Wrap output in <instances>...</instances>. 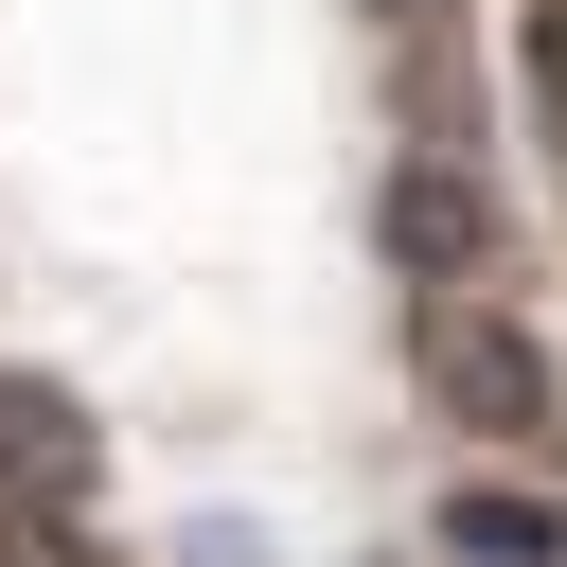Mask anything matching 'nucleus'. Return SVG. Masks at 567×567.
<instances>
[{
    "instance_id": "obj_3",
    "label": "nucleus",
    "mask_w": 567,
    "mask_h": 567,
    "mask_svg": "<svg viewBox=\"0 0 567 567\" xmlns=\"http://www.w3.org/2000/svg\"><path fill=\"white\" fill-rule=\"evenodd\" d=\"M71 496H89V408L0 372V514H71Z\"/></svg>"
},
{
    "instance_id": "obj_5",
    "label": "nucleus",
    "mask_w": 567,
    "mask_h": 567,
    "mask_svg": "<svg viewBox=\"0 0 567 567\" xmlns=\"http://www.w3.org/2000/svg\"><path fill=\"white\" fill-rule=\"evenodd\" d=\"M0 567H106V549H89L71 514H0Z\"/></svg>"
},
{
    "instance_id": "obj_2",
    "label": "nucleus",
    "mask_w": 567,
    "mask_h": 567,
    "mask_svg": "<svg viewBox=\"0 0 567 567\" xmlns=\"http://www.w3.org/2000/svg\"><path fill=\"white\" fill-rule=\"evenodd\" d=\"M372 248L408 266V301H478V266H496V195H478L443 142H408L390 195H372Z\"/></svg>"
},
{
    "instance_id": "obj_1",
    "label": "nucleus",
    "mask_w": 567,
    "mask_h": 567,
    "mask_svg": "<svg viewBox=\"0 0 567 567\" xmlns=\"http://www.w3.org/2000/svg\"><path fill=\"white\" fill-rule=\"evenodd\" d=\"M408 372H425L443 425H478V443H549V354H532L496 301H408Z\"/></svg>"
},
{
    "instance_id": "obj_4",
    "label": "nucleus",
    "mask_w": 567,
    "mask_h": 567,
    "mask_svg": "<svg viewBox=\"0 0 567 567\" xmlns=\"http://www.w3.org/2000/svg\"><path fill=\"white\" fill-rule=\"evenodd\" d=\"M425 532H443L461 567H567V496H514V478H461Z\"/></svg>"
}]
</instances>
